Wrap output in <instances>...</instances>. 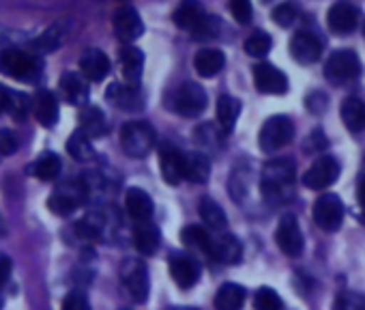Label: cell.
I'll return each mask as SVG.
<instances>
[{"mask_svg":"<svg viewBox=\"0 0 365 310\" xmlns=\"http://www.w3.org/2000/svg\"><path fill=\"white\" fill-rule=\"evenodd\" d=\"M174 24L180 31H187L194 39H213L220 33V22L215 16H207L198 0H182L172 16Z\"/></svg>","mask_w":365,"mask_h":310,"instance_id":"obj_1","label":"cell"},{"mask_svg":"<svg viewBox=\"0 0 365 310\" xmlns=\"http://www.w3.org/2000/svg\"><path fill=\"white\" fill-rule=\"evenodd\" d=\"M157 134L146 121H131L120 129V146L133 160H142L155 149Z\"/></svg>","mask_w":365,"mask_h":310,"instance_id":"obj_2","label":"cell"},{"mask_svg":"<svg viewBox=\"0 0 365 310\" xmlns=\"http://www.w3.org/2000/svg\"><path fill=\"white\" fill-rule=\"evenodd\" d=\"M0 74L16 80L33 82L41 76V61L35 54L9 48L0 52Z\"/></svg>","mask_w":365,"mask_h":310,"instance_id":"obj_3","label":"cell"},{"mask_svg":"<svg viewBox=\"0 0 365 310\" xmlns=\"http://www.w3.org/2000/svg\"><path fill=\"white\" fill-rule=\"evenodd\" d=\"M292 138H294V123L284 114H275L264 121L258 136V144L264 153H277L279 149L290 144Z\"/></svg>","mask_w":365,"mask_h":310,"instance_id":"obj_4","label":"cell"},{"mask_svg":"<svg viewBox=\"0 0 365 310\" xmlns=\"http://www.w3.org/2000/svg\"><path fill=\"white\" fill-rule=\"evenodd\" d=\"M359 76H361V61L352 50H335L324 65V78L331 84H346L356 80Z\"/></svg>","mask_w":365,"mask_h":310,"instance_id":"obj_5","label":"cell"},{"mask_svg":"<svg viewBox=\"0 0 365 310\" xmlns=\"http://www.w3.org/2000/svg\"><path fill=\"white\" fill-rule=\"evenodd\" d=\"M207 93L200 84L196 82H182L176 91H174V97H172V108L180 114V116H187V119H194V116H200L205 110H207Z\"/></svg>","mask_w":365,"mask_h":310,"instance_id":"obj_6","label":"cell"},{"mask_svg":"<svg viewBox=\"0 0 365 310\" xmlns=\"http://www.w3.org/2000/svg\"><path fill=\"white\" fill-rule=\"evenodd\" d=\"M314 222L324 233L339 231V226L344 222V203H341V199L337 194H333V192H327V194L318 196V201L314 203Z\"/></svg>","mask_w":365,"mask_h":310,"instance_id":"obj_7","label":"cell"},{"mask_svg":"<svg viewBox=\"0 0 365 310\" xmlns=\"http://www.w3.org/2000/svg\"><path fill=\"white\" fill-rule=\"evenodd\" d=\"M120 280L133 301L142 304L148 299L150 280H148V269L142 261H127L120 269Z\"/></svg>","mask_w":365,"mask_h":310,"instance_id":"obj_8","label":"cell"},{"mask_svg":"<svg viewBox=\"0 0 365 310\" xmlns=\"http://www.w3.org/2000/svg\"><path fill=\"white\" fill-rule=\"evenodd\" d=\"M339 177V162L331 155H322L318 158L303 175V186L309 190H327L333 186Z\"/></svg>","mask_w":365,"mask_h":310,"instance_id":"obj_9","label":"cell"},{"mask_svg":"<svg viewBox=\"0 0 365 310\" xmlns=\"http://www.w3.org/2000/svg\"><path fill=\"white\" fill-rule=\"evenodd\" d=\"M275 241L286 256H299L303 252V246H305L303 233H301V226L292 214H284L279 218V224L275 231Z\"/></svg>","mask_w":365,"mask_h":310,"instance_id":"obj_10","label":"cell"},{"mask_svg":"<svg viewBox=\"0 0 365 310\" xmlns=\"http://www.w3.org/2000/svg\"><path fill=\"white\" fill-rule=\"evenodd\" d=\"M86 199V188L80 184H67L63 188H58L50 199H48V207L52 214L56 216H71Z\"/></svg>","mask_w":365,"mask_h":310,"instance_id":"obj_11","label":"cell"},{"mask_svg":"<svg viewBox=\"0 0 365 310\" xmlns=\"http://www.w3.org/2000/svg\"><path fill=\"white\" fill-rule=\"evenodd\" d=\"M170 265V276L172 280L180 286V289H192L198 284L200 280V263L190 256V254H182V252H176L170 256L168 261Z\"/></svg>","mask_w":365,"mask_h":310,"instance_id":"obj_12","label":"cell"},{"mask_svg":"<svg viewBox=\"0 0 365 310\" xmlns=\"http://www.w3.org/2000/svg\"><path fill=\"white\" fill-rule=\"evenodd\" d=\"M159 164H161V177L168 186H178L182 177V166H185V153L178 146L163 142L159 144Z\"/></svg>","mask_w":365,"mask_h":310,"instance_id":"obj_13","label":"cell"},{"mask_svg":"<svg viewBox=\"0 0 365 310\" xmlns=\"http://www.w3.org/2000/svg\"><path fill=\"white\" fill-rule=\"evenodd\" d=\"M322 54V41L312 31H299L290 39V56L301 65H312Z\"/></svg>","mask_w":365,"mask_h":310,"instance_id":"obj_14","label":"cell"},{"mask_svg":"<svg viewBox=\"0 0 365 310\" xmlns=\"http://www.w3.org/2000/svg\"><path fill=\"white\" fill-rule=\"evenodd\" d=\"M254 84L264 95H284L288 91V78L271 63H258L254 67Z\"/></svg>","mask_w":365,"mask_h":310,"instance_id":"obj_15","label":"cell"},{"mask_svg":"<svg viewBox=\"0 0 365 310\" xmlns=\"http://www.w3.org/2000/svg\"><path fill=\"white\" fill-rule=\"evenodd\" d=\"M294 162L292 160H286V158H279V160H271L267 166H264V175H262V186L267 192H273V190H282V188H288L292 181H294Z\"/></svg>","mask_w":365,"mask_h":310,"instance_id":"obj_16","label":"cell"},{"mask_svg":"<svg viewBox=\"0 0 365 310\" xmlns=\"http://www.w3.org/2000/svg\"><path fill=\"white\" fill-rule=\"evenodd\" d=\"M359 9L350 3H346V0H339V3H335L329 14H327V24L329 29L335 33V35H346V33H352L359 24Z\"/></svg>","mask_w":365,"mask_h":310,"instance_id":"obj_17","label":"cell"},{"mask_svg":"<svg viewBox=\"0 0 365 310\" xmlns=\"http://www.w3.org/2000/svg\"><path fill=\"white\" fill-rule=\"evenodd\" d=\"M114 33L125 44L140 39L144 33V22H142L140 14L133 7H120L114 14Z\"/></svg>","mask_w":365,"mask_h":310,"instance_id":"obj_18","label":"cell"},{"mask_svg":"<svg viewBox=\"0 0 365 310\" xmlns=\"http://www.w3.org/2000/svg\"><path fill=\"white\" fill-rule=\"evenodd\" d=\"M86 76L82 74H76V71H67L61 76L58 80V86H61V93L65 97V101H69L71 106H86L88 104V86H86Z\"/></svg>","mask_w":365,"mask_h":310,"instance_id":"obj_19","label":"cell"},{"mask_svg":"<svg viewBox=\"0 0 365 310\" xmlns=\"http://www.w3.org/2000/svg\"><path fill=\"white\" fill-rule=\"evenodd\" d=\"M80 71L86 76V80L101 82L110 74V59L106 56V52L97 48H88L80 56Z\"/></svg>","mask_w":365,"mask_h":310,"instance_id":"obj_20","label":"cell"},{"mask_svg":"<svg viewBox=\"0 0 365 310\" xmlns=\"http://www.w3.org/2000/svg\"><path fill=\"white\" fill-rule=\"evenodd\" d=\"M125 209H127V214L135 222H146L155 214L153 199L144 190H140V188H129L127 190V194H125Z\"/></svg>","mask_w":365,"mask_h":310,"instance_id":"obj_21","label":"cell"},{"mask_svg":"<svg viewBox=\"0 0 365 310\" xmlns=\"http://www.w3.org/2000/svg\"><path fill=\"white\" fill-rule=\"evenodd\" d=\"M118 61H120L123 78L129 84H138L144 74V52L135 46H125L118 54Z\"/></svg>","mask_w":365,"mask_h":310,"instance_id":"obj_22","label":"cell"},{"mask_svg":"<svg viewBox=\"0 0 365 310\" xmlns=\"http://www.w3.org/2000/svg\"><path fill=\"white\" fill-rule=\"evenodd\" d=\"M35 116L37 121L43 125V127H54L56 121H58V114H61V108H58V99L52 91H39L35 95Z\"/></svg>","mask_w":365,"mask_h":310,"instance_id":"obj_23","label":"cell"},{"mask_svg":"<svg viewBox=\"0 0 365 310\" xmlns=\"http://www.w3.org/2000/svg\"><path fill=\"white\" fill-rule=\"evenodd\" d=\"M209 254L224 265H237L243 256V246L235 235H224V237L213 241Z\"/></svg>","mask_w":365,"mask_h":310,"instance_id":"obj_24","label":"cell"},{"mask_svg":"<svg viewBox=\"0 0 365 310\" xmlns=\"http://www.w3.org/2000/svg\"><path fill=\"white\" fill-rule=\"evenodd\" d=\"M339 114H341V123L352 134L365 131V101L363 99H359V97H346L341 101Z\"/></svg>","mask_w":365,"mask_h":310,"instance_id":"obj_25","label":"cell"},{"mask_svg":"<svg viewBox=\"0 0 365 310\" xmlns=\"http://www.w3.org/2000/svg\"><path fill=\"white\" fill-rule=\"evenodd\" d=\"M133 244L138 248L140 254H155L159 250L161 244V233L155 224H150V220L146 222H138V226L133 229Z\"/></svg>","mask_w":365,"mask_h":310,"instance_id":"obj_26","label":"cell"},{"mask_svg":"<svg viewBox=\"0 0 365 310\" xmlns=\"http://www.w3.org/2000/svg\"><path fill=\"white\" fill-rule=\"evenodd\" d=\"M182 177L192 184H207L211 177V162L205 153H185Z\"/></svg>","mask_w":365,"mask_h":310,"instance_id":"obj_27","label":"cell"},{"mask_svg":"<svg viewBox=\"0 0 365 310\" xmlns=\"http://www.w3.org/2000/svg\"><path fill=\"white\" fill-rule=\"evenodd\" d=\"M226 65V56L224 52L215 50V48H207V50H200L194 59V67L198 71V76L202 78H215Z\"/></svg>","mask_w":365,"mask_h":310,"instance_id":"obj_28","label":"cell"},{"mask_svg":"<svg viewBox=\"0 0 365 310\" xmlns=\"http://www.w3.org/2000/svg\"><path fill=\"white\" fill-rule=\"evenodd\" d=\"M106 97L116 106V108H123V110H138L142 108V95L140 91L129 84V86H123V84H112L106 93Z\"/></svg>","mask_w":365,"mask_h":310,"instance_id":"obj_29","label":"cell"},{"mask_svg":"<svg viewBox=\"0 0 365 310\" xmlns=\"http://www.w3.org/2000/svg\"><path fill=\"white\" fill-rule=\"evenodd\" d=\"M198 211H200L202 222H205L211 231H224V229H226L228 216H226V211L222 209V205H220L217 201H213L211 196H202V199H200Z\"/></svg>","mask_w":365,"mask_h":310,"instance_id":"obj_30","label":"cell"},{"mask_svg":"<svg viewBox=\"0 0 365 310\" xmlns=\"http://www.w3.org/2000/svg\"><path fill=\"white\" fill-rule=\"evenodd\" d=\"M241 114V101L232 95H222L217 99V123L220 127L228 134L235 129L237 125V119Z\"/></svg>","mask_w":365,"mask_h":310,"instance_id":"obj_31","label":"cell"},{"mask_svg":"<svg viewBox=\"0 0 365 310\" xmlns=\"http://www.w3.org/2000/svg\"><path fill=\"white\" fill-rule=\"evenodd\" d=\"M80 129L86 131L91 138H99L108 131L106 114L97 106H84L80 112Z\"/></svg>","mask_w":365,"mask_h":310,"instance_id":"obj_32","label":"cell"},{"mask_svg":"<svg viewBox=\"0 0 365 310\" xmlns=\"http://www.w3.org/2000/svg\"><path fill=\"white\" fill-rule=\"evenodd\" d=\"M67 153L76 162H91L95 160V149L91 142V136L82 129L73 131L67 140Z\"/></svg>","mask_w":365,"mask_h":310,"instance_id":"obj_33","label":"cell"},{"mask_svg":"<svg viewBox=\"0 0 365 310\" xmlns=\"http://www.w3.org/2000/svg\"><path fill=\"white\" fill-rule=\"evenodd\" d=\"M245 289L241 284L228 282L224 286H220L217 295H215V306L220 310H239L245 304Z\"/></svg>","mask_w":365,"mask_h":310,"instance_id":"obj_34","label":"cell"},{"mask_svg":"<svg viewBox=\"0 0 365 310\" xmlns=\"http://www.w3.org/2000/svg\"><path fill=\"white\" fill-rule=\"evenodd\" d=\"M61 169H63L61 158H58L56 153L48 151V153H43L41 158L31 166V173H33L37 179H41V181H54V179L61 175Z\"/></svg>","mask_w":365,"mask_h":310,"instance_id":"obj_35","label":"cell"},{"mask_svg":"<svg viewBox=\"0 0 365 310\" xmlns=\"http://www.w3.org/2000/svg\"><path fill=\"white\" fill-rule=\"evenodd\" d=\"M180 241L192 250H202V252H211V246H213L209 231L205 226H198V224H190V226L182 229Z\"/></svg>","mask_w":365,"mask_h":310,"instance_id":"obj_36","label":"cell"},{"mask_svg":"<svg viewBox=\"0 0 365 310\" xmlns=\"http://www.w3.org/2000/svg\"><path fill=\"white\" fill-rule=\"evenodd\" d=\"M63 39H65V29L61 24H54L43 35H39V39L35 41V48L39 52H54L56 48H61Z\"/></svg>","mask_w":365,"mask_h":310,"instance_id":"obj_37","label":"cell"},{"mask_svg":"<svg viewBox=\"0 0 365 310\" xmlns=\"http://www.w3.org/2000/svg\"><path fill=\"white\" fill-rule=\"evenodd\" d=\"M271 46H273L271 37L264 31H258L245 41V52L254 59H264L271 52Z\"/></svg>","mask_w":365,"mask_h":310,"instance_id":"obj_38","label":"cell"},{"mask_svg":"<svg viewBox=\"0 0 365 310\" xmlns=\"http://www.w3.org/2000/svg\"><path fill=\"white\" fill-rule=\"evenodd\" d=\"M31 110V99L20 91H7V110L14 119L22 121Z\"/></svg>","mask_w":365,"mask_h":310,"instance_id":"obj_39","label":"cell"},{"mask_svg":"<svg viewBox=\"0 0 365 310\" xmlns=\"http://www.w3.org/2000/svg\"><path fill=\"white\" fill-rule=\"evenodd\" d=\"M224 129L222 131H217V127L215 125H202V127H198L196 129V140H198V144L200 146H205V149H209V151H213V149H220L222 146V142H224Z\"/></svg>","mask_w":365,"mask_h":310,"instance_id":"obj_40","label":"cell"},{"mask_svg":"<svg viewBox=\"0 0 365 310\" xmlns=\"http://www.w3.org/2000/svg\"><path fill=\"white\" fill-rule=\"evenodd\" d=\"M254 306H256L258 310H279V308H284V301H282V297L277 295V291H273L271 286H260V289L256 291Z\"/></svg>","mask_w":365,"mask_h":310,"instance_id":"obj_41","label":"cell"},{"mask_svg":"<svg viewBox=\"0 0 365 310\" xmlns=\"http://www.w3.org/2000/svg\"><path fill=\"white\" fill-rule=\"evenodd\" d=\"M297 16H299L297 7H294V5H290V3H282V5H277V7L273 9V14H271L273 22H275L277 26H282V29L292 26V24L297 22Z\"/></svg>","mask_w":365,"mask_h":310,"instance_id":"obj_42","label":"cell"},{"mask_svg":"<svg viewBox=\"0 0 365 310\" xmlns=\"http://www.w3.org/2000/svg\"><path fill=\"white\" fill-rule=\"evenodd\" d=\"M230 14L239 24H250L252 22V3L250 0H230Z\"/></svg>","mask_w":365,"mask_h":310,"instance_id":"obj_43","label":"cell"},{"mask_svg":"<svg viewBox=\"0 0 365 310\" xmlns=\"http://www.w3.org/2000/svg\"><path fill=\"white\" fill-rule=\"evenodd\" d=\"M337 310H363L365 308V297L359 293H341L335 299Z\"/></svg>","mask_w":365,"mask_h":310,"instance_id":"obj_44","label":"cell"},{"mask_svg":"<svg viewBox=\"0 0 365 310\" xmlns=\"http://www.w3.org/2000/svg\"><path fill=\"white\" fill-rule=\"evenodd\" d=\"M63 308L65 310H88V297L82 291H71L65 299H63Z\"/></svg>","mask_w":365,"mask_h":310,"instance_id":"obj_45","label":"cell"},{"mask_svg":"<svg viewBox=\"0 0 365 310\" xmlns=\"http://www.w3.org/2000/svg\"><path fill=\"white\" fill-rule=\"evenodd\" d=\"M18 151V138L11 129H0V155H14Z\"/></svg>","mask_w":365,"mask_h":310,"instance_id":"obj_46","label":"cell"},{"mask_svg":"<svg viewBox=\"0 0 365 310\" xmlns=\"http://www.w3.org/2000/svg\"><path fill=\"white\" fill-rule=\"evenodd\" d=\"M312 144L314 151H324L327 149V138H324V131L322 129H316L309 134V140H307V146Z\"/></svg>","mask_w":365,"mask_h":310,"instance_id":"obj_47","label":"cell"},{"mask_svg":"<svg viewBox=\"0 0 365 310\" xmlns=\"http://www.w3.org/2000/svg\"><path fill=\"white\" fill-rule=\"evenodd\" d=\"M11 269H14V263L7 254H0V284H5L7 278L11 276Z\"/></svg>","mask_w":365,"mask_h":310,"instance_id":"obj_48","label":"cell"},{"mask_svg":"<svg viewBox=\"0 0 365 310\" xmlns=\"http://www.w3.org/2000/svg\"><path fill=\"white\" fill-rule=\"evenodd\" d=\"M356 201H359V205L365 209V177L361 179V184H359V188H356Z\"/></svg>","mask_w":365,"mask_h":310,"instance_id":"obj_49","label":"cell"},{"mask_svg":"<svg viewBox=\"0 0 365 310\" xmlns=\"http://www.w3.org/2000/svg\"><path fill=\"white\" fill-rule=\"evenodd\" d=\"M7 91L9 89H5L3 84H0V114L7 110Z\"/></svg>","mask_w":365,"mask_h":310,"instance_id":"obj_50","label":"cell"},{"mask_svg":"<svg viewBox=\"0 0 365 310\" xmlns=\"http://www.w3.org/2000/svg\"><path fill=\"white\" fill-rule=\"evenodd\" d=\"M361 220L365 222V209H363V214H361Z\"/></svg>","mask_w":365,"mask_h":310,"instance_id":"obj_51","label":"cell"}]
</instances>
